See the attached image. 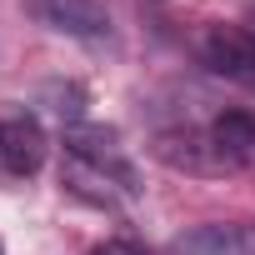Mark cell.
<instances>
[{
    "label": "cell",
    "instance_id": "4",
    "mask_svg": "<svg viewBox=\"0 0 255 255\" xmlns=\"http://www.w3.org/2000/svg\"><path fill=\"white\" fill-rule=\"evenodd\" d=\"M65 155H80V160H90V165L120 175L130 190H140L135 165L125 160V150H120V135L105 130V125H85V120H80V125H65Z\"/></svg>",
    "mask_w": 255,
    "mask_h": 255
},
{
    "label": "cell",
    "instance_id": "7",
    "mask_svg": "<svg viewBox=\"0 0 255 255\" xmlns=\"http://www.w3.org/2000/svg\"><path fill=\"white\" fill-rule=\"evenodd\" d=\"M180 255H255V230L235 220H210L180 235Z\"/></svg>",
    "mask_w": 255,
    "mask_h": 255
},
{
    "label": "cell",
    "instance_id": "9",
    "mask_svg": "<svg viewBox=\"0 0 255 255\" xmlns=\"http://www.w3.org/2000/svg\"><path fill=\"white\" fill-rule=\"evenodd\" d=\"M45 95L55 100V115L65 125H80V115H85V90L80 85H45Z\"/></svg>",
    "mask_w": 255,
    "mask_h": 255
},
{
    "label": "cell",
    "instance_id": "11",
    "mask_svg": "<svg viewBox=\"0 0 255 255\" xmlns=\"http://www.w3.org/2000/svg\"><path fill=\"white\" fill-rule=\"evenodd\" d=\"M0 255H5V245H0Z\"/></svg>",
    "mask_w": 255,
    "mask_h": 255
},
{
    "label": "cell",
    "instance_id": "3",
    "mask_svg": "<svg viewBox=\"0 0 255 255\" xmlns=\"http://www.w3.org/2000/svg\"><path fill=\"white\" fill-rule=\"evenodd\" d=\"M200 60L215 75H225V80H235V85H245L255 95V35L250 30H240V25H210L205 40H200Z\"/></svg>",
    "mask_w": 255,
    "mask_h": 255
},
{
    "label": "cell",
    "instance_id": "10",
    "mask_svg": "<svg viewBox=\"0 0 255 255\" xmlns=\"http://www.w3.org/2000/svg\"><path fill=\"white\" fill-rule=\"evenodd\" d=\"M90 255H155V250H140L135 240H110V245H95Z\"/></svg>",
    "mask_w": 255,
    "mask_h": 255
},
{
    "label": "cell",
    "instance_id": "8",
    "mask_svg": "<svg viewBox=\"0 0 255 255\" xmlns=\"http://www.w3.org/2000/svg\"><path fill=\"white\" fill-rule=\"evenodd\" d=\"M210 135H215V145H220L235 165L255 160V115H250V110H220V115L210 120Z\"/></svg>",
    "mask_w": 255,
    "mask_h": 255
},
{
    "label": "cell",
    "instance_id": "1",
    "mask_svg": "<svg viewBox=\"0 0 255 255\" xmlns=\"http://www.w3.org/2000/svg\"><path fill=\"white\" fill-rule=\"evenodd\" d=\"M45 125L30 105H0V165H5L10 175H35L45 165Z\"/></svg>",
    "mask_w": 255,
    "mask_h": 255
},
{
    "label": "cell",
    "instance_id": "2",
    "mask_svg": "<svg viewBox=\"0 0 255 255\" xmlns=\"http://www.w3.org/2000/svg\"><path fill=\"white\" fill-rule=\"evenodd\" d=\"M170 170H185V175H225V170H235V160L215 145V135L210 130H160L155 135V145H150Z\"/></svg>",
    "mask_w": 255,
    "mask_h": 255
},
{
    "label": "cell",
    "instance_id": "6",
    "mask_svg": "<svg viewBox=\"0 0 255 255\" xmlns=\"http://www.w3.org/2000/svg\"><path fill=\"white\" fill-rule=\"evenodd\" d=\"M35 10L60 35H75V40H90V45L110 40V10L100 0H35Z\"/></svg>",
    "mask_w": 255,
    "mask_h": 255
},
{
    "label": "cell",
    "instance_id": "5",
    "mask_svg": "<svg viewBox=\"0 0 255 255\" xmlns=\"http://www.w3.org/2000/svg\"><path fill=\"white\" fill-rule=\"evenodd\" d=\"M60 185H65L75 200L100 205V210H115V205H125V200L140 195V190L125 185L120 175H110V170H100V165H90V160H80V155H65V160H60Z\"/></svg>",
    "mask_w": 255,
    "mask_h": 255
}]
</instances>
